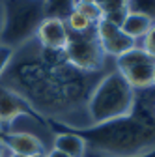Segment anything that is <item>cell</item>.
Here are the masks:
<instances>
[{
  "label": "cell",
  "mask_w": 155,
  "mask_h": 157,
  "mask_svg": "<svg viewBox=\"0 0 155 157\" xmlns=\"http://www.w3.org/2000/svg\"><path fill=\"white\" fill-rule=\"evenodd\" d=\"M140 47H142L149 56H153V58H155V21H153V25L149 26L148 34L140 39Z\"/></svg>",
  "instance_id": "17"
},
{
  "label": "cell",
  "mask_w": 155,
  "mask_h": 157,
  "mask_svg": "<svg viewBox=\"0 0 155 157\" xmlns=\"http://www.w3.org/2000/svg\"><path fill=\"white\" fill-rule=\"evenodd\" d=\"M4 26L0 45L15 47L26 43L43 21V0H6L0 4Z\"/></svg>",
  "instance_id": "3"
},
{
  "label": "cell",
  "mask_w": 155,
  "mask_h": 157,
  "mask_svg": "<svg viewBox=\"0 0 155 157\" xmlns=\"http://www.w3.org/2000/svg\"><path fill=\"white\" fill-rule=\"evenodd\" d=\"M153 69L155 58L149 56L140 45L116 58V71L125 78V82L134 92H144L151 88Z\"/></svg>",
  "instance_id": "5"
},
{
  "label": "cell",
  "mask_w": 155,
  "mask_h": 157,
  "mask_svg": "<svg viewBox=\"0 0 155 157\" xmlns=\"http://www.w3.org/2000/svg\"><path fill=\"white\" fill-rule=\"evenodd\" d=\"M54 150L64 151L69 157H84L86 153V139L75 133H58L54 136Z\"/></svg>",
  "instance_id": "11"
},
{
  "label": "cell",
  "mask_w": 155,
  "mask_h": 157,
  "mask_svg": "<svg viewBox=\"0 0 155 157\" xmlns=\"http://www.w3.org/2000/svg\"><path fill=\"white\" fill-rule=\"evenodd\" d=\"M129 11L155 19V0H129Z\"/></svg>",
  "instance_id": "15"
},
{
  "label": "cell",
  "mask_w": 155,
  "mask_h": 157,
  "mask_svg": "<svg viewBox=\"0 0 155 157\" xmlns=\"http://www.w3.org/2000/svg\"><path fill=\"white\" fill-rule=\"evenodd\" d=\"M4 148L13 153V155H21V157H36L43 153V142L40 140V136H36L34 133L26 131H9V133H0Z\"/></svg>",
  "instance_id": "9"
},
{
  "label": "cell",
  "mask_w": 155,
  "mask_h": 157,
  "mask_svg": "<svg viewBox=\"0 0 155 157\" xmlns=\"http://www.w3.org/2000/svg\"><path fill=\"white\" fill-rule=\"evenodd\" d=\"M66 26L69 30V34H77V36H82V34H90L95 30V25H92L88 19L79 13L77 10H73L67 17H66Z\"/></svg>",
  "instance_id": "13"
},
{
  "label": "cell",
  "mask_w": 155,
  "mask_h": 157,
  "mask_svg": "<svg viewBox=\"0 0 155 157\" xmlns=\"http://www.w3.org/2000/svg\"><path fill=\"white\" fill-rule=\"evenodd\" d=\"M36 37L40 41L41 49H66L67 39H69V30L66 26L64 19L56 17H43L36 30Z\"/></svg>",
  "instance_id": "8"
},
{
  "label": "cell",
  "mask_w": 155,
  "mask_h": 157,
  "mask_svg": "<svg viewBox=\"0 0 155 157\" xmlns=\"http://www.w3.org/2000/svg\"><path fill=\"white\" fill-rule=\"evenodd\" d=\"M67 64L82 73H97L105 64V52L95 37V30L90 34H69L64 49Z\"/></svg>",
  "instance_id": "4"
},
{
  "label": "cell",
  "mask_w": 155,
  "mask_h": 157,
  "mask_svg": "<svg viewBox=\"0 0 155 157\" xmlns=\"http://www.w3.org/2000/svg\"><path fill=\"white\" fill-rule=\"evenodd\" d=\"M4 157H21V155H13V153H9V151L6 150V155H4Z\"/></svg>",
  "instance_id": "23"
},
{
  "label": "cell",
  "mask_w": 155,
  "mask_h": 157,
  "mask_svg": "<svg viewBox=\"0 0 155 157\" xmlns=\"http://www.w3.org/2000/svg\"><path fill=\"white\" fill-rule=\"evenodd\" d=\"M125 2H129V0H125Z\"/></svg>",
  "instance_id": "28"
},
{
  "label": "cell",
  "mask_w": 155,
  "mask_h": 157,
  "mask_svg": "<svg viewBox=\"0 0 155 157\" xmlns=\"http://www.w3.org/2000/svg\"><path fill=\"white\" fill-rule=\"evenodd\" d=\"M2 133V131H0ZM6 155V148H4V144H2V139H0V157H4Z\"/></svg>",
  "instance_id": "21"
},
{
  "label": "cell",
  "mask_w": 155,
  "mask_h": 157,
  "mask_svg": "<svg viewBox=\"0 0 155 157\" xmlns=\"http://www.w3.org/2000/svg\"><path fill=\"white\" fill-rule=\"evenodd\" d=\"M103 10V17L110 15V13H122V11H129V2L125 0H108L107 4L101 6Z\"/></svg>",
  "instance_id": "16"
},
{
  "label": "cell",
  "mask_w": 155,
  "mask_h": 157,
  "mask_svg": "<svg viewBox=\"0 0 155 157\" xmlns=\"http://www.w3.org/2000/svg\"><path fill=\"white\" fill-rule=\"evenodd\" d=\"M153 114H155V103H153Z\"/></svg>",
  "instance_id": "27"
},
{
  "label": "cell",
  "mask_w": 155,
  "mask_h": 157,
  "mask_svg": "<svg viewBox=\"0 0 155 157\" xmlns=\"http://www.w3.org/2000/svg\"><path fill=\"white\" fill-rule=\"evenodd\" d=\"M75 6L77 0H43V15L66 21V17L75 10Z\"/></svg>",
  "instance_id": "12"
},
{
  "label": "cell",
  "mask_w": 155,
  "mask_h": 157,
  "mask_svg": "<svg viewBox=\"0 0 155 157\" xmlns=\"http://www.w3.org/2000/svg\"><path fill=\"white\" fill-rule=\"evenodd\" d=\"M81 2H95V0H81Z\"/></svg>",
  "instance_id": "25"
},
{
  "label": "cell",
  "mask_w": 155,
  "mask_h": 157,
  "mask_svg": "<svg viewBox=\"0 0 155 157\" xmlns=\"http://www.w3.org/2000/svg\"><path fill=\"white\" fill-rule=\"evenodd\" d=\"M30 114H32L30 103L21 94L0 84V127H8L17 118L30 116Z\"/></svg>",
  "instance_id": "7"
},
{
  "label": "cell",
  "mask_w": 155,
  "mask_h": 157,
  "mask_svg": "<svg viewBox=\"0 0 155 157\" xmlns=\"http://www.w3.org/2000/svg\"><path fill=\"white\" fill-rule=\"evenodd\" d=\"M36 157H45V153H41V155H36Z\"/></svg>",
  "instance_id": "26"
},
{
  "label": "cell",
  "mask_w": 155,
  "mask_h": 157,
  "mask_svg": "<svg viewBox=\"0 0 155 157\" xmlns=\"http://www.w3.org/2000/svg\"><path fill=\"white\" fill-rule=\"evenodd\" d=\"M95 37H97L105 56H114V58L122 56L123 52H127V51H131L138 45L134 39L127 37L120 26L108 23L107 19H101L95 25Z\"/></svg>",
  "instance_id": "6"
},
{
  "label": "cell",
  "mask_w": 155,
  "mask_h": 157,
  "mask_svg": "<svg viewBox=\"0 0 155 157\" xmlns=\"http://www.w3.org/2000/svg\"><path fill=\"white\" fill-rule=\"evenodd\" d=\"M90 139L93 144L99 146V151L107 155L129 157L151 150L155 144V127H148L146 122L134 120L129 114L120 120L95 125Z\"/></svg>",
  "instance_id": "1"
},
{
  "label": "cell",
  "mask_w": 155,
  "mask_h": 157,
  "mask_svg": "<svg viewBox=\"0 0 155 157\" xmlns=\"http://www.w3.org/2000/svg\"><path fill=\"white\" fill-rule=\"evenodd\" d=\"M2 26H4V15H2V8H0V37H2Z\"/></svg>",
  "instance_id": "20"
},
{
  "label": "cell",
  "mask_w": 155,
  "mask_h": 157,
  "mask_svg": "<svg viewBox=\"0 0 155 157\" xmlns=\"http://www.w3.org/2000/svg\"><path fill=\"white\" fill-rule=\"evenodd\" d=\"M45 157H69V155H66L64 151H58V150H54V148H52L51 151H47V153H45Z\"/></svg>",
  "instance_id": "19"
},
{
  "label": "cell",
  "mask_w": 155,
  "mask_h": 157,
  "mask_svg": "<svg viewBox=\"0 0 155 157\" xmlns=\"http://www.w3.org/2000/svg\"><path fill=\"white\" fill-rule=\"evenodd\" d=\"M151 88H155V69H153V81H151Z\"/></svg>",
  "instance_id": "24"
},
{
  "label": "cell",
  "mask_w": 155,
  "mask_h": 157,
  "mask_svg": "<svg viewBox=\"0 0 155 157\" xmlns=\"http://www.w3.org/2000/svg\"><path fill=\"white\" fill-rule=\"evenodd\" d=\"M107 2H108V0H95V4H97V6H99V8H101V6H103V4H107Z\"/></svg>",
  "instance_id": "22"
},
{
  "label": "cell",
  "mask_w": 155,
  "mask_h": 157,
  "mask_svg": "<svg viewBox=\"0 0 155 157\" xmlns=\"http://www.w3.org/2000/svg\"><path fill=\"white\" fill-rule=\"evenodd\" d=\"M153 21H155V19H151V17H148V15L129 11L127 17L123 19V23H122L120 28H122V32H123L127 37L134 39V41L138 43L140 39L148 34V30H149V26L153 25Z\"/></svg>",
  "instance_id": "10"
},
{
  "label": "cell",
  "mask_w": 155,
  "mask_h": 157,
  "mask_svg": "<svg viewBox=\"0 0 155 157\" xmlns=\"http://www.w3.org/2000/svg\"><path fill=\"white\" fill-rule=\"evenodd\" d=\"M11 56H13V49H11V47L0 45V77L4 75L6 67L9 66V62H11Z\"/></svg>",
  "instance_id": "18"
},
{
  "label": "cell",
  "mask_w": 155,
  "mask_h": 157,
  "mask_svg": "<svg viewBox=\"0 0 155 157\" xmlns=\"http://www.w3.org/2000/svg\"><path fill=\"white\" fill-rule=\"evenodd\" d=\"M75 10L79 11V13H82L92 25H97L101 19H103V10L95 4V2H81V0H77Z\"/></svg>",
  "instance_id": "14"
},
{
  "label": "cell",
  "mask_w": 155,
  "mask_h": 157,
  "mask_svg": "<svg viewBox=\"0 0 155 157\" xmlns=\"http://www.w3.org/2000/svg\"><path fill=\"white\" fill-rule=\"evenodd\" d=\"M134 90L118 71L107 73L88 95L86 110L90 124L99 125L129 116L134 107Z\"/></svg>",
  "instance_id": "2"
}]
</instances>
